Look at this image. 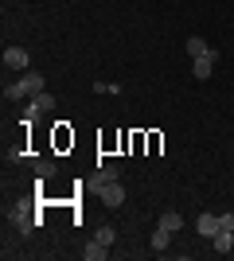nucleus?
<instances>
[{
  "label": "nucleus",
  "mask_w": 234,
  "mask_h": 261,
  "mask_svg": "<svg viewBox=\"0 0 234 261\" xmlns=\"http://www.w3.org/2000/svg\"><path fill=\"white\" fill-rule=\"evenodd\" d=\"M4 94H8V98H28V94H43V74H35V70H23V78H20V82H12Z\"/></svg>",
  "instance_id": "f257e3e1"
},
{
  "label": "nucleus",
  "mask_w": 234,
  "mask_h": 261,
  "mask_svg": "<svg viewBox=\"0 0 234 261\" xmlns=\"http://www.w3.org/2000/svg\"><path fill=\"white\" fill-rule=\"evenodd\" d=\"M98 195H101V203H106V207H121V203H125V187L117 184V179H110V184L98 187Z\"/></svg>",
  "instance_id": "f03ea898"
},
{
  "label": "nucleus",
  "mask_w": 234,
  "mask_h": 261,
  "mask_svg": "<svg viewBox=\"0 0 234 261\" xmlns=\"http://www.w3.org/2000/svg\"><path fill=\"white\" fill-rule=\"evenodd\" d=\"M215 63H219V55H215V51L199 55V59H191V74H195V78H211V66Z\"/></svg>",
  "instance_id": "7ed1b4c3"
},
{
  "label": "nucleus",
  "mask_w": 234,
  "mask_h": 261,
  "mask_svg": "<svg viewBox=\"0 0 234 261\" xmlns=\"http://www.w3.org/2000/svg\"><path fill=\"white\" fill-rule=\"evenodd\" d=\"M47 109H55V98H51V94H35L32 106L23 109V121H32L35 113H47Z\"/></svg>",
  "instance_id": "20e7f679"
},
{
  "label": "nucleus",
  "mask_w": 234,
  "mask_h": 261,
  "mask_svg": "<svg viewBox=\"0 0 234 261\" xmlns=\"http://www.w3.org/2000/svg\"><path fill=\"white\" fill-rule=\"evenodd\" d=\"M4 63H8L12 70H28V63H32V59H28V51H23V47H8V51H4Z\"/></svg>",
  "instance_id": "39448f33"
},
{
  "label": "nucleus",
  "mask_w": 234,
  "mask_h": 261,
  "mask_svg": "<svg viewBox=\"0 0 234 261\" xmlns=\"http://www.w3.org/2000/svg\"><path fill=\"white\" fill-rule=\"evenodd\" d=\"M195 230H199L203 238H215V234L223 230V226H219V215H199V218H195Z\"/></svg>",
  "instance_id": "423d86ee"
},
{
  "label": "nucleus",
  "mask_w": 234,
  "mask_h": 261,
  "mask_svg": "<svg viewBox=\"0 0 234 261\" xmlns=\"http://www.w3.org/2000/svg\"><path fill=\"white\" fill-rule=\"evenodd\" d=\"M211 250L215 253H230L234 250V234H230V230H219V234L211 238Z\"/></svg>",
  "instance_id": "0eeeda50"
},
{
  "label": "nucleus",
  "mask_w": 234,
  "mask_h": 261,
  "mask_svg": "<svg viewBox=\"0 0 234 261\" xmlns=\"http://www.w3.org/2000/svg\"><path fill=\"white\" fill-rule=\"evenodd\" d=\"M106 253H110V250H106V242H98V238H94V242L86 246V250H82V257H86V261H101Z\"/></svg>",
  "instance_id": "6e6552de"
},
{
  "label": "nucleus",
  "mask_w": 234,
  "mask_h": 261,
  "mask_svg": "<svg viewBox=\"0 0 234 261\" xmlns=\"http://www.w3.org/2000/svg\"><path fill=\"white\" fill-rule=\"evenodd\" d=\"M168 242H172V230L156 226V234H152V250H160V253H164V250H168Z\"/></svg>",
  "instance_id": "1a4fd4ad"
},
{
  "label": "nucleus",
  "mask_w": 234,
  "mask_h": 261,
  "mask_svg": "<svg viewBox=\"0 0 234 261\" xmlns=\"http://www.w3.org/2000/svg\"><path fill=\"white\" fill-rule=\"evenodd\" d=\"M160 226H164V230H172V234H176V230H184V215H176V211H168V215L160 218Z\"/></svg>",
  "instance_id": "9d476101"
},
{
  "label": "nucleus",
  "mask_w": 234,
  "mask_h": 261,
  "mask_svg": "<svg viewBox=\"0 0 234 261\" xmlns=\"http://www.w3.org/2000/svg\"><path fill=\"white\" fill-rule=\"evenodd\" d=\"M207 51H211V47L203 43L199 35H191V39H188V55H191V59H199V55H207Z\"/></svg>",
  "instance_id": "9b49d317"
},
{
  "label": "nucleus",
  "mask_w": 234,
  "mask_h": 261,
  "mask_svg": "<svg viewBox=\"0 0 234 261\" xmlns=\"http://www.w3.org/2000/svg\"><path fill=\"white\" fill-rule=\"evenodd\" d=\"M117 175H121V168H117V164H106V168L98 172V179H101V184H110V179H117Z\"/></svg>",
  "instance_id": "f8f14e48"
},
{
  "label": "nucleus",
  "mask_w": 234,
  "mask_h": 261,
  "mask_svg": "<svg viewBox=\"0 0 234 261\" xmlns=\"http://www.w3.org/2000/svg\"><path fill=\"white\" fill-rule=\"evenodd\" d=\"M35 175H39V179L55 175V164H51V160H35Z\"/></svg>",
  "instance_id": "ddd939ff"
},
{
  "label": "nucleus",
  "mask_w": 234,
  "mask_h": 261,
  "mask_svg": "<svg viewBox=\"0 0 234 261\" xmlns=\"http://www.w3.org/2000/svg\"><path fill=\"white\" fill-rule=\"evenodd\" d=\"M113 238H117V230H113V226H101V230H98V242H106V246H113Z\"/></svg>",
  "instance_id": "4468645a"
},
{
  "label": "nucleus",
  "mask_w": 234,
  "mask_h": 261,
  "mask_svg": "<svg viewBox=\"0 0 234 261\" xmlns=\"http://www.w3.org/2000/svg\"><path fill=\"white\" fill-rule=\"evenodd\" d=\"M219 226H223V230H230V234H234V215H219Z\"/></svg>",
  "instance_id": "2eb2a0df"
}]
</instances>
